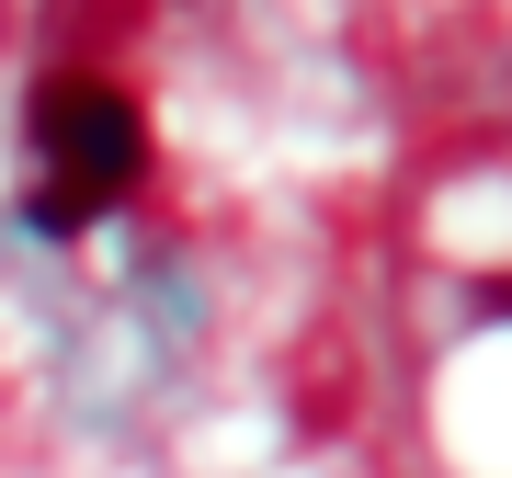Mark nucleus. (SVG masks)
I'll return each instance as SVG.
<instances>
[{
    "instance_id": "f257e3e1",
    "label": "nucleus",
    "mask_w": 512,
    "mask_h": 478,
    "mask_svg": "<svg viewBox=\"0 0 512 478\" xmlns=\"http://www.w3.org/2000/svg\"><path fill=\"white\" fill-rule=\"evenodd\" d=\"M35 148H46V183H69V194H137V171H148V126H137V103L126 92H103V80H46L35 92Z\"/></svg>"
}]
</instances>
